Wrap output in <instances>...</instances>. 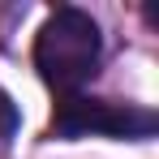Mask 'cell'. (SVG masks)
Returning <instances> with one entry per match:
<instances>
[{
	"label": "cell",
	"instance_id": "cell-3",
	"mask_svg": "<svg viewBox=\"0 0 159 159\" xmlns=\"http://www.w3.org/2000/svg\"><path fill=\"white\" fill-rule=\"evenodd\" d=\"M13 129H17V107H13V99L0 90V142L13 138Z\"/></svg>",
	"mask_w": 159,
	"mask_h": 159
},
{
	"label": "cell",
	"instance_id": "cell-2",
	"mask_svg": "<svg viewBox=\"0 0 159 159\" xmlns=\"http://www.w3.org/2000/svg\"><path fill=\"white\" fill-rule=\"evenodd\" d=\"M159 116L138 103H112V99H86V95H60L52 112V138H151Z\"/></svg>",
	"mask_w": 159,
	"mask_h": 159
},
{
	"label": "cell",
	"instance_id": "cell-1",
	"mask_svg": "<svg viewBox=\"0 0 159 159\" xmlns=\"http://www.w3.org/2000/svg\"><path fill=\"white\" fill-rule=\"evenodd\" d=\"M103 56V34L90 13L82 9H56L39 26L34 39V69L56 95H78V86L95 78Z\"/></svg>",
	"mask_w": 159,
	"mask_h": 159
}]
</instances>
